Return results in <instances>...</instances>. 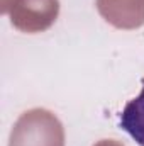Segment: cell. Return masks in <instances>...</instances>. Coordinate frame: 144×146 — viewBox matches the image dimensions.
Returning <instances> with one entry per match:
<instances>
[{
  "mask_svg": "<svg viewBox=\"0 0 144 146\" xmlns=\"http://www.w3.org/2000/svg\"><path fill=\"white\" fill-rule=\"evenodd\" d=\"M10 146H63L61 124L48 110H29L14 127Z\"/></svg>",
  "mask_w": 144,
  "mask_h": 146,
  "instance_id": "6da1fadb",
  "label": "cell"
},
{
  "mask_svg": "<svg viewBox=\"0 0 144 146\" xmlns=\"http://www.w3.org/2000/svg\"><path fill=\"white\" fill-rule=\"evenodd\" d=\"M98 10L117 27H137L144 22V0H98Z\"/></svg>",
  "mask_w": 144,
  "mask_h": 146,
  "instance_id": "7a4b0ae2",
  "label": "cell"
},
{
  "mask_svg": "<svg viewBox=\"0 0 144 146\" xmlns=\"http://www.w3.org/2000/svg\"><path fill=\"white\" fill-rule=\"evenodd\" d=\"M119 126L139 146H144V87L141 94L129 100L120 112Z\"/></svg>",
  "mask_w": 144,
  "mask_h": 146,
  "instance_id": "3957f363",
  "label": "cell"
}]
</instances>
